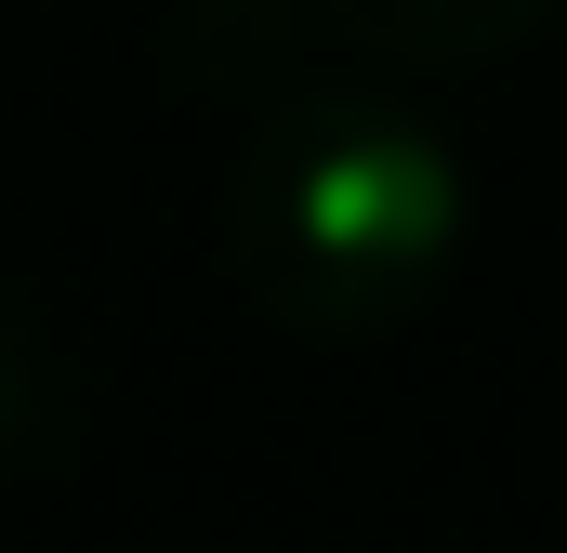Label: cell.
<instances>
[{
	"instance_id": "cell-1",
	"label": "cell",
	"mask_w": 567,
	"mask_h": 553,
	"mask_svg": "<svg viewBox=\"0 0 567 553\" xmlns=\"http://www.w3.org/2000/svg\"><path fill=\"white\" fill-rule=\"evenodd\" d=\"M225 264L303 343H370L462 264V158L370 80H303L225 185Z\"/></svg>"
},
{
	"instance_id": "cell-2",
	"label": "cell",
	"mask_w": 567,
	"mask_h": 553,
	"mask_svg": "<svg viewBox=\"0 0 567 553\" xmlns=\"http://www.w3.org/2000/svg\"><path fill=\"white\" fill-rule=\"evenodd\" d=\"M567 0H330V27L357 53H396V66H475V53H515L528 27H555Z\"/></svg>"
},
{
	"instance_id": "cell-3",
	"label": "cell",
	"mask_w": 567,
	"mask_h": 553,
	"mask_svg": "<svg viewBox=\"0 0 567 553\" xmlns=\"http://www.w3.org/2000/svg\"><path fill=\"white\" fill-rule=\"evenodd\" d=\"M40 409H53V356H40V330L0 303V448H27Z\"/></svg>"
}]
</instances>
